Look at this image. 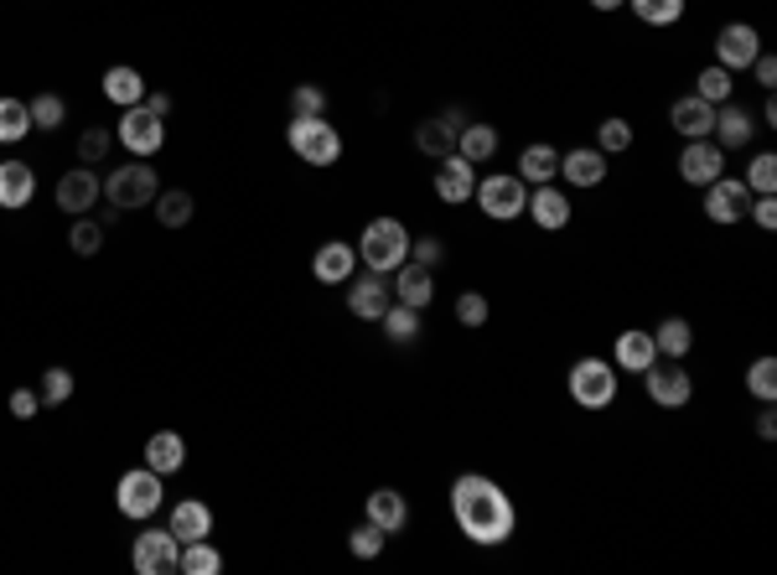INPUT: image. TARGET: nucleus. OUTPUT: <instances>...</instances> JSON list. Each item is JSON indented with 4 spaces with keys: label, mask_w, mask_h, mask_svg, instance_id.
Returning a JSON list of instances; mask_svg holds the SVG:
<instances>
[{
    "label": "nucleus",
    "mask_w": 777,
    "mask_h": 575,
    "mask_svg": "<svg viewBox=\"0 0 777 575\" xmlns=\"http://www.w3.org/2000/svg\"><path fill=\"white\" fill-rule=\"evenodd\" d=\"M451 518H457V529L472 544L482 550H493V544H508L518 529V514H514V497L503 493L493 477L482 472H467L451 482Z\"/></svg>",
    "instance_id": "nucleus-1"
},
{
    "label": "nucleus",
    "mask_w": 777,
    "mask_h": 575,
    "mask_svg": "<svg viewBox=\"0 0 777 575\" xmlns=\"http://www.w3.org/2000/svg\"><path fill=\"white\" fill-rule=\"evenodd\" d=\"M358 259L368 270H379V275H395L399 265L410 259V234H404V223L399 219H374L363 228L358 238Z\"/></svg>",
    "instance_id": "nucleus-2"
},
{
    "label": "nucleus",
    "mask_w": 777,
    "mask_h": 575,
    "mask_svg": "<svg viewBox=\"0 0 777 575\" xmlns=\"http://www.w3.org/2000/svg\"><path fill=\"white\" fill-rule=\"evenodd\" d=\"M285 140H291V151H296V156L306 161V166H332V161L342 156V136H338V125H332L327 115L291 119Z\"/></svg>",
    "instance_id": "nucleus-3"
},
{
    "label": "nucleus",
    "mask_w": 777,
    "mask_h": 575,
    "mask_svg": "<svg viewBox=\"0 0 777 575\" xmlns=\"http://www.w3.org/2000/svg\"><path fill=\"white\" fill-rule=\"evenodd\" d=\"M570 399H576L580 410H607L617 399V363L580 357L576 368H570Z\"/></svg>",
    "instance_id": "nucleus-4"
},
{
    "label": "nucleus",
    "mask_w": 777,
    "mask_h": 575,
    "mask_svg": "<svg viewBox=\"0 0 777 575\" xmlns=\"http://www.w3.org/2000/svg\"><path fill=\"white\" fill-rule=\"evenodd\" d=\"M161 181L151 166H115L109 177H104V198H109V208H120V213H130V208H145V202H156Z\"/></svg>",
    "instance_id": "nucleus-5"
},
{
    "label": "nucleus",
    "mask_w": 777,
    "mask_h": 575,
    "mask_svg": "<svg viewBox=\"0 0 777 575\" xmlns=\"http://www.w3.org/2000/svg\"><path fill=\"white\" fill-rule=\"evenodd\" d=\"M472 198H478V208L493 223H508V219H518V213H523L529 187H523V177H518V172H514V177H482Z\"/></svg>",
    "instance_id": "nucleus-6"
},
{
    "label": "nucleus",
    "mask_w": 777,
    "mask_h": 575,
    "mask_svg": "<svg viewBox=\"0 0 777 575\" xmlns=\"http://www.w3.org/2000/svg\"><path fill=\"white\" fill-rule=\"evenodd\" d=\"M115 136H120V145L130 151V156H140V161H145V156H156L161 145H166V119H161V115H151L145 104H130Z\"/></svg>",
    "instance_id": "nucleus-7"
},
{
    "label": "nucleus",
    "mask_w": 777,
    "mask_h": 575,
    "mask_svg": "<svg viewBox=\"0 0 777 575\" xmlns=\"http://www.w3.org/2000/svg\"><path fill=\"white\" fill-rule=\"evenodd\" d=\"M161 497H166V488H161V472H151V467L125 472L120 488H115V503H120L125 518H151L161 508Z\"/></svg>",
    "instance_id": "nucleus-8"
},
{
    "label": "nucleus",
    "mask_w": 777,
    "mask_h": 575,
    "mask_svg": "<svg viewBox=\"0 0 777 575\" xmlns=\"http://www.w3.org/2000/svg\"><path fill=\"white\" fill-rule=\"evenodd\" d=\"M181 560V539L166 529H145V535H136V550H130V565H136L140 575H172Z\"/></svg>",
    "instance_id": "nucleus-9"
},
{
    "label": "nucleus",
    "mask_w": 777,
    "mask_h": 575,
    "mask_svg": "<svg viewBox=\"0 0 777 575\" xmlns=\"http://www.w3.org/2000/svg\"><path fill=\"white\" fill-rule=\"evenodd\" d=\"M757 52H762L757 26H746V21H731V26H720V37H716V62L726 68V73H746V68L757 62Z\"/></svg>",
    "instance_id": "nucleus-10"
},
{
    "label": "nucleus",
    "mask_w": 777,
    "mask_h": 575,
    "mask_svg": "<svg viewBox=\"0 0 777 575\" xmlns=\"http://www.w3.org/2000/svg\"><path fill=\"white\" fill-rule=\"evenodd\" d=\"M679 177L690 181V187H710L716 177H726V151H720L716 140H684V151H679Z\"/></svg>",
    "instance_id": "nucleus-11"
},
{
    "label": "nucleus",
    "mask_w": 777,
    "mask_h": 575,
    "mask_svg": "<svg viewBox=\"0 0 777 575\" xmlns=\"http://www.w3.org/2000/svg\"><path fill=\"white\" fill-rule=\"evenodd\" d=\"M752 208V187L741 177H716L705 187V219L710 223H741Z\"/></svg>",
    "instance_id": "nucleus-12"
},
{
    "label": "nucleus",
    "mask_w": 777,
    "mask_h": 575,
    "mask_svg": "<svg viewBox=\"0 0 777 575\" xmlns=\"http://www.w3.org/2000/svg\"><path fill=\"white\" fill-rule=\"evenodd\" d=\"M643 389H648V399L663 404V410H679V404H690V395H695L690 374L679 368L674 357H669V363H654V368H643Z\"/></svg>",
    "instance_id": "nucleus-13"
},
{
    "label": "nucleus",
    "mask_w": 777,
    "mask_h": 575,
    "mask_svg": "<svg viewBox=\"0 0 777 575\" xmlns=\"http://www.w3.org/2000/svg\"><path fill=\"white\" fill-rule=\"evenodd\" d=\"M389 306H395V285H384L379 270H368L363 280H353V291H348V312H353L358 321H379Z\"/></svg>",
    "instance_id": "nucleus-14"
},
{
    "label": "nucleus",
    "mask_w": 777,
    "mask_h": 575,
    "mask_svg": "<svg viewBox=\"0 0 777 575\" xmlns=\"http://www.w3.org/2000/svg\"><path fill=\"white\" fill-rule=\"evenodd\" d=\"M104 192V181L89 172V166H73V172H62L58 177V208L62 213H73V219H83L94 202H99Z\"/></svg>",
    "instance_id": "nucleus-15"
},
{
    "label": "nucleus",
    "mask_w": 777,
    "mask_h": 575,
    "mask_svg": "<svg viewBox=\"0 0 777 575\" xmlns=\"http://www.w3.org/2000/svg\"><path fill=\"white\" fill-rule=\"evenodd\" d=\"M669 125H674L684 140H705L716 130V104H705L699 94H684V99L669 104Z\"/></svg>",
    "instance_id": "nucleus-16"
},
{
    "label": "nucleus",
    "mask_w": 777,
    "mask_h": 575,
    "mask_svg": "<svg viewBox=\"0 0 777 575\" xmlns=\"http://www.w3.org/2000/svg\"><path fill=\"white\" fill-rule=\"evenodd\" d=\"M523 213H529V219H534L544 234H560V228L570 223V198H565L560 187H550V181H544V187H534V192H529Z\"/></svg>",
    "instance_id": "nucleus-17"
},
{
    "label": "nucleus",
    "mask_w": 777,
    "mask_h": 575,
    "mask_svg": "<svg viewBox=\"0 0 777 575\" xmlns=\"http://www.w3.org/2000/svg\"><path fill=\"white\" fill-rule=\"evenodd\" d=\"M395 301H404V306L425 312V306L436 301V275H431L425 265H415V259H404V265L395 270Z\"/></svg>",
    "instance_id": "nucleus-18"
},
{
    "label": "nucleus",
    "mask_w": 777,
    "mask_h": 575,
    "mask_svg": "<svg viewBox=\"0 0 777 575\" xmlns=\"http://www.w3.org/2000/svg\"><path fill=\"white\" fill-rule=\"evenodd\" d=\"M612 363H617L622 374H643V368H654V363H658L654 332H638V327H627V332H617V348H612Z\"/></svg>",
    "instance_id": "nucleus-19"
},
{
    "label": "nucleus",
    "mask_w": 777,
    "mask_h": 575,
    "mask_svg": "<svg viewBox=\"0 0 777 575\" xmlns=\"http://www.w3.org/2000/svg\"><path fill=\"white\" fill-rule=\"evenodd\" d=\"M478 192V166L472 161H461V156H446L440 161V172H436V198L440 202H467Z\"/></svg>",
    "instance_id": "nucleus-20"
},
{
    "label": "nucleus",
    "mask_w": 777,
    "mask_h": 575,
    "mask_svg": "<svg viewBox=\"0 0 777 575\" xmlns=\"http://www.w3.org/2000/svg\"><path fill=\"white\" fill-rule=\"evenodd\" d=\"M752 136H757V125H752V115H746L741 104H716V130H710V140H716L720 151H741Z\"/></svg>",
    "instance_id": "nucleus-21"
},
{
    "label": "nucleus",
    "mask_w": 777,
    "mask_h": 575,
    "mask_svg": "<svg viewBox=\"0 0 777 575\" xmlns=\"http://www.w3.org/2000/svg\"><path fill=\"white\" fill-rule=\"evenodd\" d=\"M32 192H37V172L26 161H0V208L16 213L32 202Z\"/></svg>",
    "instance_id": "nucleus-22"
},
{
    "label": "nucleus",
    "mask_w": 777,
    "mask_h": 575,
    "mask_svg": "<svg viewBox=\"0 0 777 575\" xmlns=\"http://www.w3.org/2000/svg\"><path fill=\"white\" fill-rule=\"evenodd\" d=\"M353 265H358V249H353V244H342V238H332V244H321L317 249L311 275H317L321 285H342V280L353 275Z\"/></svg>",
    "instance_id": "nucleus-23"
},
{
    "label": "nucleus",
    "mask_w": 777,
    "mask_h": 575,
    "mask_svg": "<svg viewBox=\"0 0 777 575\" xmlns=\"http://www.w3.org/2000/svg\"><path fill=\"white\" fill-rule=\"evenodd\" d=\"M166 529H172L181 544L208 539V535H213V508H208V503H198V497H181L177 508H172V524H166Z\"/></svg>",
    "instance_id": "nucleus-24"
},
{
    "label": "nucleus",
    "mask_w": 777,
    "mask_h": 575,
    "mask_svg": "<svg viewBox=\"0 0 777 575\" xmlns=\"http://www.w3.org/2000/svg\"><path fill=\"white\" fill-rule=\"evenodd\" d=\"M363 508H368V524H379L384 535H399V529L410 524V503H404L395 488H374Z\"/></svg>",
    "instance_id": "nucleus-25"
},
{
    "label": "nucleus",
    "mask_w": 777,
    "mask_h": 575,
    "mask_svg": "<svg viewBox=\"0 0 777 575\" xmlns=\"http://www.w3.org/2000/svg\"><path fill=\"white\" fill-rule=\"evenodd\" d=\"M457 119H425V125H415V151L431 161L457 156Z\"/></svg>",
    "instance_id": "nucleus-26"
},
{
    "label": "nucleus",
    "mask_w": 777,
    "mask_h": 575,
    "mask_svg": "<svg viewBox=\"0 0 777 575\" xmlns=\"http://www.w3.org/2000/svg\"><path fill=\"white\" fill-rule=\"evenodd\" d=\"M560 177L570 181V187H601L607 181V156H601L597 145L591 151H570V156H560Z\"/></svg>",
    "instance_id": "nucleus-27"
},
{
    "label": "nucleus",
    "mask_w": 777,
    "mask_h": 575,
    "mask_svg": "<svg viewBox=\"0 0 777 575\" xmlns=\"http://www.w3.org/2000/svg\"><path fill=\"white\" fill-rule=\"evenodd\" d=\"M181 461H187V441L177 436V431H156V436L145 441V467L161 477L181 472Z\"/></svg>",
    "instance_id": "nucleus-28"
},
{
    "label": "nucleus",
    "mask_w": 777,
    "mask_h": 575,
    "mask_svg": "<svg viewBox=\"0 0 777 575\" xmlns=\"http://www.w3.org/2000/svg\"><path fill=\"white\" fill-rule=\"evenodd\" d=\"M518 177H523V187H544L550 177H560V151L555 145H523V156H518Z\"/></svg>",
    "instance_id": "nucleus-29"
},
{
    "label": "nucleus",
    "mask_w": 777,
    "mask_h": 575,
    "mask_svg": "<svg viewBox=\"0 0 777 575\" xmlns=\"http://www.w3.org/2000/svg\"><path fill=\"white\" fill-rule=\"evenodd\" d=\"M457 156L472 161V166L493 161L498 156V130H493V125H461L457 130Z\"/></svg>",
    "instance_id": "nucleus-30"
},
{
    "label": "nucleus",
    "mask_w": 777,
    "mask_h": 575,
    "mask_svg": "<svg viewBox=\"0 0 777 575\" xmlns=\"http://www.w3.org/2000/svg\"><path fill=\"white\" fill-rule=\"evenodd\" d=\"M104 99L130 109V104L145 99V79H140L136 68H109V73H104Z\"/></svg>",
    "instance_id": "nucleus-31"
},
{
    "label": "nucleus",
    "mask_w": 777,
    "mask_h": 575,
    "mask_svg": "<svg viewBox=\"0 0 777 575\" xmlns=\"http://www.w3.org/2000/svg\"><path fill=\"white\" fill-rule=\"evenodd\" d=\"M654 348H658V357H684L690 348H695V332H690V321L684 317H663V327L654 332Z\"/></svg>",
    "instance_id": "nucleus-32"
},
{
    "label": "nucleus",
    "mask_w": 777,
    "mask_h": 575,
    "mask_svg": "<svg viewBox=\"0 0 777 575\" xmlns=\"http://www.w3.org/2000/svg\"><path fill=\"white\" fill-rule=\"evenodd\" d=\"M181 575H219L223 571V555L208 544V539H192V544H181V560H177Z\"/></svg>",
    "instance_id": "nucleus-33"
},
{
    "label": "nucleus",
    "mask_w": 777,
    "mask_h": 575,
    "mask_svg": "<svg viewBox=\"0 0 777 575\" xmlns=\"http://www.w3.org/2000/svg\"><path fill=\"white\" fill-rule=\"evenodd\" d=\"M32 136V109L26 99H0V145H16Z\"/></svg>",
    "instance_id": "nucleus-34"
},
{
    "label": "nucleus",
    "mask_w": 777,
    "mask_h": 575,
    "mask_svg": "<svg viewBox=\"0 0 777 575\" xmlns=\"http://www.w3.org/2000/svg\"><path fill=\"white\" fill-rule=\"evenodd\" d=\"M156 219H161V228H187L192 223V192H181V187L156 192Z\"/></svg>",
    "instance_id": "nucleus-35"
},
{
    "label": "nucleus",
    "mask_w": 777,
    "mask_h": 575,
    "mask_svg": "<svg viewBox=\"0 0 777 575\" xmlns=\"http://www.w3.org/2000/svg\"><path fill=\"white\" fill-rule=\"evenodd\" d=\"M379 327L395 342H415L420 338V312H415V306H404V301H395V306L379 317Z\"/></svg>",
    "instance_id": "nucleus-36"
},
{
    "label": "nucleus",
    "mask_w": 777,
    "mask_h": 575,
    "mask_svg": "<svg viewBox=\"0 0 777 575\" xmlns=\"http://www.w3.org/2000/svg\"><path fill=\"white\" fill-rule=\"evenodd\" d=\"M627 5H633V16L643 26H674L684 16V0H627Z\"/></svg>",
    "instance_id": "nucleus-37"
},
{
    "label": "nucleus",
    "mask_w": 777,
    "mask_h": 575,
    "mask_svg": "<svg viewBox=\"0 0 777 575\" xmlns=\"http://www.w3.org/2000/svg\"><path fill=\"white\" fill-rule=\"evenodd\" d=\"M746 389H752L762 404H773L777 399V357H757V363L746 368Z\"/></svg>",
    "instance_id": "nucleus-38"
},
{
    "label": "nucleus",
    "mask_w": 777,
    "mask_h": 575,
    "mask_svg": "<svg viewBox=\"0 0 777 575\" xmlns=\"http://www.w3.org/2000/svg\"><path fill=\"white\" fill-rule=\"evenodd\" d=\"M695 94L705 104H731V73H726L720 62H716V68H705V73L695 79Z\"/></svg>",
    "instance_id": "nucleus-39"
},
{
    "label": "nucleus",
    "mask_w": 777,
    "mask_h": 575,
    "mask_svg": "<svg viewBox=\"0 0 777 575\" xmlns=\"http://www.w3.org/2000/svg\"><path fill=\"white\" fill-rule=\"evenodd\" d=\"M627 145H633V125H627V119H601V130H597V151L601 156H617V151H627Z\"/></svg>",
    "instance_id": "nucleus-40"
},
{
    "label": "nucleus",
    "mask_w": 777,
    "mask_h": 575,
    "mask_svg": "<svg viewBox=\"0 0 777 575\" xmlns=\"http://www.w3.org/2000/svg\"><path fill=\"white\" fill-rule=\"evenodd\" d=\"M68 244H73V255H99L104 249V223H94L89 219V213H83V219H73V234H68Z\"/></svg>",
    "instance_id": "nucleus-41"
},
{
    "label": "nucleus",
    "mask_w": 777,
    "mask_h": 575,
    "mask_svg": "<svg viewBox=\"0 0 777 575\" xmlns=\"http://www.w3.org/2000/svg\"><path fill=\"white\" fill-rule=\"evenodd\" d=\"M746 187H752V198H767V192H777V156H773V151H762V156L746 166Z\"/></svg>",
    "instance_id": "nucleus-42"
},
{
    "label": "nucleus",
    "mask_w": 777,
    "mask_h": 575,
    "mask_svg": "<svg viewBox=\"0 0 777 575\" xmlns=\"http://www.w3.org/2000/svg\"><path fill=\"white\" fill-rule=\"evenodd\" d=\"M26 109H32V130H37V125H42V130H58L62 119H68V104H62L58 94H37Z\"/></svg>",
    "instance_id": "nucleus-43"
},
{
    "label": "nucleus",
    "mask_w": 777,
    "mask_h": 575,
    "mask_svg": "<svg viewBox=\"0 0 777 575\" xmlns=\"http://www.w3.org/2000/svg\"><path fill=\"white\" fill-rule=\"evenodd\" d=\"M311 115H327V94L317 83H301V89H291V119H311Z\"/></svg>",
    "instance_id": "nucleus-44"
},
{
    "label": "nucleus",
    "mask_w": 777,
    "mask_h": 575,
    "mask_svg": "<svg viewBox=\"0 0 777 575\" xmlns=\"http://www.w3.org/2000/svg\"><path fill=\"white\" fill-rule=\"evenodd\" d=\"M109 145H115V136H109V130H99V125H89V130H83V140H79V161H83V166H99V161L109 156Z\"/></svg>",
    "instance_id": "nucleus-45"
},
{
    "label": "nucleus",
    "mask_w": 777,
    "mask_h": 575,
    "mask_svg": "<svg viewBox=\"0 0 777 575\" xmlns=\"http://www.w3.org/2000/svg\"><path fill=\"white\" fill-rule=\"evenodd\" d=\"M348 550H353L358 560H379L384 555V529H379V524H363V529H353V535H348Z\"/></svg>",
    "instance_id": "nucleus-46"
},
{
    "label": "nucleus",
    "mask_w": 777,
    "mask_h": 575,
    "mask_svg": "<svg viewBox=\"0 0 777 575\" xmlns=\"http://www.w3.org/2000/svg\"><path fill=\"white\" fill-rule=\"evenodd\" d=\"M73 399V374L68 368H47L42 374V404H68Z\"/></svg>",
    "instance_id": "nucleus-47"
},
{
    "label": "nucleus",
    "mask_w": 777,
    "mask_h": 575,
    "mask_svg": "<svg viewBox=\"0 0 777 575\" xmlns=\"http://www.w3.org/2000/svg\"><path fill=\"white\" fill-rule=\"evenodd\" d=\"M457 321L461 327H487V296H482V291H461L457 296Z\"/></svg>",
    "instance_id": "nucleus-48"
},
{
    "label": "nucleus",
    "mask_w": 777,
    "mask_h": 575,
    "mask_svg": "<svg viewBox=\"0 0 777 575\" xmlns=\"http://www.w3.org/2000/svg\"><path fill=\"white\" fill-rule=\"evenodd\" d=\"M37 410H42L37 389H11V415L16 420H37Z\"/></svg>",
    "instance_id": "nucleus-49"
},
{
    "label": "nucleus",
    "mask_w": 777,
    "mask_h": 575,
    "mask_svg": "<svg viewBox=\"0 0 777 575\" xmlns=\"http://www.w3.org/2000/svg\"><path fill=\"white\" fill-rule=\"evenodd\" d=\"M410 255H415V265H425V270H436L440 265V238H415V244H410Z\"/></svg>",
    "instance_id": "nucleus-50"
},
{
    "label": "nucleus",
    "mask_w": 777,
    "mask_h": 575,
    "mask_svg": "<svg viewBox=\"0 0 777 575\" xmlns=\"http://www.w3.org/2000/svg\"><path fill=\"white\" fill-rule=\"evenodd\" d=\"M746 213H752L762 228H777V198H773V192H767V198H752V208H746Z\"/></svg>",
    "instance_id": "nucleus-51"
},
{
    "label": "nucleus",
    "mask_w": 777,
    "mask_h": 575,
    "mask_svg": "<svg viewBox=\"0 0 777 575\" xmlns=\"http://www.w3.org/2000/svg\"><path fill=\"white\" fill-rule=\"evenodd\" d=\"M752 73H757V83H762V89H773V83H777V62L767 58V52H757V62H752Z\"/></svg>",
    "instance_id": "nucleus-52"
},
{
    "label": "nucleus",
    "mask_w": 777,
    "mask_h": 575,
    "mask_svg": "<svg viewBox=\"0 0 777 575\" xmlns=\"http://www.w3.org/2000/svg\"><path fill=\"white\" fill-rule=\"evenodd\" d=\"M757 436H762V441H773V436H777V415H773V404H762V415H757Z\"/></svg>",
    "instance_id": "nucleus-53"
},
{
    "label": "nucleus",
    "mask_w": 777,
    "mask_h": 575,
    "mask_svg": "<svg viewBox=\"0 0 777 575\" xmlns=\"http://www.w3.org/2000/svg\"><path fill=\"white\" fill-rule=\"evenodd\" d=\"M140 104H145L151 115H161V119L172 115V94H145V99H140Z\"/></svg>",
    "instance_id": "nucleus-54"
},
{
    "label": "nucleus",
    "mask_w": 777,
    "mask_h": 575,
    "mask_svg": "<svg viewBox=\"0 0 777 575\" xmlns=\"http://www.w3.org/2000/svg\"><path fill=\"white\" fill-rule=\"evenodd\" d=\"M591 5H597V11H617L622 0H591Z\"/></svg>",
    "instance_id": "nucleus-55"
}]
</instances>
